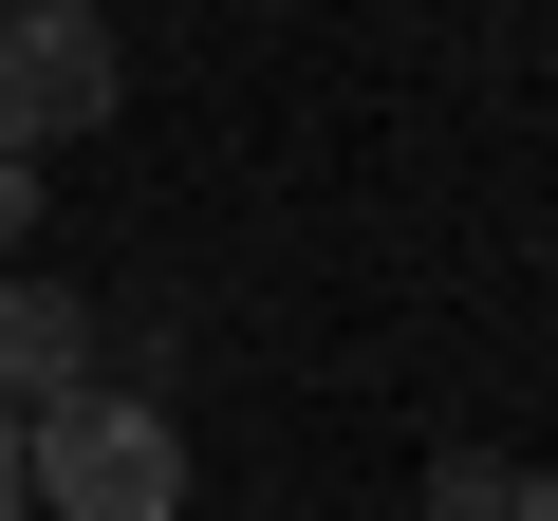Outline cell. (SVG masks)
<instances>
[{
	"instance_id": "2",
	"label": "cell",
	"mask_w": 558,
	"mask_h": 521,
	"mask_svg": "<svg viewBox=\"0 0 558 521\" xmlns=\"http://www.w3.org/2000/svg\"><path fill=\"white\" fill-rule=\"evenodd\" d=\"M112 94H131V57H112V20L94 0H0V149H75V131H112Z\"/></svg>"
},
{
	"instance_id": "4",
	"label": "cell",
	"mask_w": 558,
	"mask_h": 521,
	"mask_svg": "<svg viewBox=\"0 0 558 521\" xmlns=\"http://www.w3.org/2000/svg\"><path fill=\"white\" fill-rule=\"evenodd\" d=\"M428 521H502V465H447V484H428Z\"/></svg>"
},
{
	"instance_id": "6",
	"label": "cell",
	"mask_w": 558,
	"mask_h": 521,
	"mask_svg": "<svg viewBox=\"0 0 558 521\" xmlns=\"http://www.w3.org/2000/svg\"><path fill=\"white\" fill-rule=\"evenodd\" d=\"M502 521H558V465H521V484H502Z\"/></svg>"
},
{
	"instance_id": "7",
	"label": "cell",
	"mask_w": 558,
	"mask_h": 521,
	"mask_svg": "<svg viewBox=\"0 0 558 521\" xmlns=\"http://www.w3.org/2000/svg\"><path fill=\"white\" fill-rule=\"evenodd\" d=\"M0 521H20V410H0Z\"/></svg>"
},
{
	"instance_id": "3",
	"label": "cell",
	"mask_w": 558,
	"mask_h": 521,
	"mask_svg": "<svg viewBox=\"0 0 558 521\" xmlns=\"http://www.w3.org/2000/svg\"><path fill=\"white\" fill-rule=\"evenodd\" d=\"M57 391H94V317L38 299V280H0V410H57Z\"/></svg>"
},
{
	"instance_id": "1",
	"label": "cell",
	"mask_w": 558,
	"mask_h": 521,
	"mask_svg": "<svg viewBox=\"0 0 558 521\" xmlns=\"http://www.w3.org/2000/svg\"><path fill=\"white\" fill-rule=\"evenodd\" d=\"M20 521H186V428L112 373L20 410Z\"/></svg>"
},
{
	"instance_id": "5",
	"label": "cell",
	"mask_w": 558,
	"mask_h": 521,
	"mask_svg": "<svg viewBox=\"0 0 558 521\" xmlns=\"http://www.w3.org/2000/svg\"><path fill=\"white\" fill-rule=\"evenodd\" d=\"M20 223H38V168H20V149H0V242H20Z\"/></svg>"
}]
</instances>
